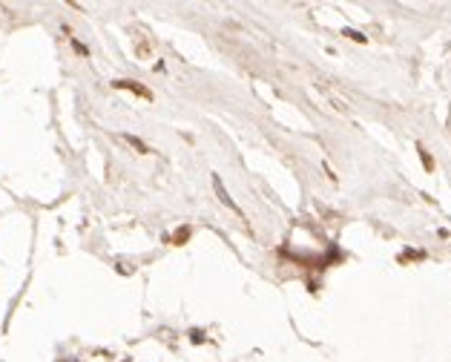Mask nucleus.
Masks as SVG:
<instances>
[{"mask_svg": "<svg viewBox=\"0 0 451 362\" xmlns=\"http://www.w3.org/2000/svg\"><path fill=\"white\" fill-rule=\"evenodd\" d=\"M124 138H127V144H132V147H135L138 153H147V144L141 141V138H135V135H124Z\"/></svg>", "mask_w": 451, "mask_h": 362, "instance_id": "7ed1b4c3", "label": "nucleus"}, {"mask_svg": "<svg viewBox=\"0 0 451 362\" xmlns=\"http://www.w3.org/2000/svg\"><path fill=\"white\" fill-rule=\"evenodd\" d=\"M115 87H118V89H132L135 95H141V98H150V92H147L144 87H138L135 80H115Z\"/></svg>", "mask_w": 451, "mask_h": 362, "instance_id": "f257e3e1", "label": "nucleus"}, {"mask_svg": "<svg viewBox=\"0 0 451 362\" xmlns=\"http://www.w3.org/2000/svg\"><path fill=\"white\" fill-rule=\"evenodd\" d=\"M187 236H190V227H181V230L176 233V241H184Z\"/></svg>", "mask_w": 451, "mask_h": 362, "instance_id": "20e7f679", "label": "nucleus"}, {"mask_svg": "<svg viewBox=\"0 0 451 362\" xmlns=\"http://www.w3.org/2000/svg\"><path fill=\"white\" fill-rule=\"evenodd\" d=\"M213 187H216V193H218V199L224 201L227 207H233V210H236V204H233V199H230V196H227V190H224V184H221V178H218V176H213Z\"/></svg>", "mask_w": 451, "mask_h": 362, "instance_id": "f03ea898", "label": "nucleus"}]
</instances>
